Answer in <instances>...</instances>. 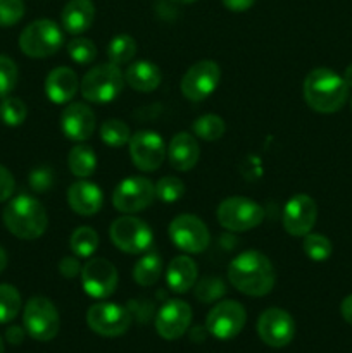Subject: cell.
<instances>
[{
    "label": "cell",
    "instance_id": "cell-2",
    "mask_svg": "<svg viewBox=\"0 0 352 353\" xmlns=\"http://www.w3.org/2000/svg\"><path fill=\"white\" fill-rule=\"evenodd\" d=\"M302 92L307 105L320 114L338 112L349 99L345 79L328 68L313 69L304 79Z\"/></svg>",
    "mask_w": 352,
    "mask_h": 353
},
{
    "label": "cell",
    "instance_id": "cell-9",
    "mask_svg": "<svg viewBox=\"0 0 352 353\" xmlns=\"http://www.w3.org/2000/svg\"><path fill=\"white\" fill-rule=\"evenodd\" d=\"M168 233L176 248L186 254H202L211 243L206 223L193 214H179L169 223Z\"/></svg>",
    "mask_w": 352,
    "mask_h": 353
},
{
    "label": "cell",
    "instance_id": "cell-23",
    "mask_svg": "<svg viewBox=\"0 0 352 353\" xmlns=\"http://www.w3.org/2000/svg\"><path fill=\"white\" fill-rule=\"evenodd\" d=\"M95 21V6L92 0H69L61 14L62 28L69 34L79 37L88 31Z\"/></svg>",
    "mask_w": 352,
    "mask_h": 353
},
{
    "label": "cell",
    "instance_id": "cell-50",
    "mask_svg": "<svg viewBox=\"0 0 352 353\" xmlns=\"http://www.w3.org/2000/svg\"><path fill=\"white\" fill-rule=\"evenodd\" d=\"M351 105H352V102H351Z\"/></svg>",
    "mask_w": 352,
    "mask_h": 353
},
{
    "label": "cell",
    "instance_id": "cell-5",
    "mask_svg": "<svg viewBox=\"0 0 352 353\" xmlns=\"http://www.w3.org/2000/svg\"><path fill=\"white\" fill-rule=\"evenodd\" d=\"M64 43V34L57 23L50 19H37L28 24L19 37V48L24 55L45 59L57 54Z\"/></svg>",
    "mask_w": 352,
    "mask_h": 353
},
{
    "label": "cell",
    "instance_id": "cell-18",
    "mask_svg": "<svg viewBox=\"0 0 352 353\" xmlns=\"http://www.w3.org/2000/svg\"><path fill=\"white\" fill-rule=\"evenodd\" d=\"M192 324V307L183 300H168L155 317V331L164 340L182 338Z\"/></svg>",
    "mask_w": 352,
    "mask_h": 353
},
{
    "label": "cell",
    "instance_id": "cell-29",
    "mask_svg": "<svg viewBox=\"0 0 352 353\" xmlns=\"http://www.w3.org/2000/svg\"><path fill=\"white\" fill-rule=\"evenodd\" d=\"M135 54H137V41L126 33L116 34L107 43V57H109V62L116 65L130 64Z\"/></svg>",
    "mask_w": 352,
    "mask_h": 353
},
{
    "label": "cell",
    "instance_id": "cell-44",
    "mask_svg": "<svg viewBox=\"0 0 352 353\" xmlns=\"http://www.w3.org/2000/svg\"><path fill=\"white\" fill-rule=\"evenodd\" d=\"M24 333H26V330H23V327L10 326L6 331V340L10 345H21L24 341Z\"/></svg>",
    "mask_w": 352,
    "mask_h": 353
},
{
    "label": "cell",
    "instance_id": "cell-30",
    "mask_svg": "<svg viewBox=\"0 0 352 353\" xmlns=\"http://www.w3.org/2000/svg\"><path fill=\"white\" fill-rule=\"evenodd\" d=\"M193 134L204 141H216L223 138L224 131H226V124H224L223 117L216 116V114H204V116L197 117L193 121Z\"/></svg>",
    "mask_w": 352,
    "mask_h": 353
},
{
    "label": "cell",
    "instance_id": "cell-16",
    "mask_svg": "<svg viewBox=\"0 0 352 353\" xmlns=\"http://www.w3.org/2000/svg\"><path fill=\"white\" fill-rule=\"evenodd\" d=\"M257 334L271 348H283L295 336V321L286 310L271 307L257 319Z\"/></svg>",
    "mask_w": 352,
    "mask_h": 353
},
{
    "label": "cell",
    "instance_id": "cell-37",
    "mask_svg": "<svg viewBox=\"0 0 352 353\" xmlns=\"http://www.w3.org/2000/svg\"><path fill=\"white\" fill-rule=\"evenodd\" d=\"M193 288H195L197 300L202 303L217 302V300L223 299L224 293H226L224 283L221 281L219 278H213V276H207V278L197 281Z\"/></svg>",
    "mask_w": 352,
    "mask_h": 353
},
{
    "label": "cell",
    "instance_id": "cell-7",
    "mask_svg": "<svg viewBox=\"0 0 352 353\" xmlns=\"http://www.w3.org/2000/svg\"><path fill=\"white\" fill-rule=\"evenodd\" d=\"M26 334L37 341H50L57 336L61 327L57 307L45 296H33L26 302L23 312Z\"/></svg>",
    "mask_w": 352,
    "mask_h": 353
},
{
    "label": "cell",
    "instance_id": "cell-13",
    "mask_svg": "<svg viewBox=\"0 0 352 353\" xmlns=\"http://www.w3.org/2000/svg\"><path fill=\"white\" fill-rule=\"evenodd\" d=\"M155 200V185L144 176H130L123 179L113 192L114 209L123 214L145 210Z\"/></svg>",
    "mask_w": 352,
    "mask_h": 353
},
{
    "label": "cell",
    "instance_id": "cell-42",
    "mask_svg": "<svg viewBox=\"0 0 352 353\" xmlns=\"http://www.w3.org/2000/svg\"><path fill=\"white\" fill-rule=\"evenodd\" d=\"M81 268L78 257L76 255H69V257H64L61 262H59V272H61L64 278H76V276L81 274Z\"/></svg>",
    "mask_w": 352,
    "mask_h": 353
},
{
    "label": "cell",
    "instance_id": "cell-26",
    "mask_svg": "<svg viewBox=\"0 0 352 353\" xmlns=\"http://www.w3.org/2000/svg\"><path fill=\"white\" fill-rule=\"evenodd\" d=\"M162 276V259L157 252H145L133 265V279L138 286H154Z\"/></svg>",
    "mask_w": 352,
    "mask_h": 353
},
{
    "label": "cell",
    "instance_id": "cell-14",
    "mask_svg": "<svg viewBox=\"0 0 352 353\" xmlns=\"http://www.w3.org/2000/svg\"><path fill=\"white\" fill-rule=\"evenodd\" d=\"M128 148H130V157L133 165L144 172L157 171L164 162L166 154H168V148H166L161 134L148 130L131 134Z\"/></svg>",
    "mask_w": 352,
    "mask_h": 353
},
{
    "label": "cell",
    "instance_id": "cell-40",
    "mask_svg": "<svg viewBox=\"0 0 352 353\" xmlns=\"http://www.w3.org/2000/svg\"><path fill=\"white\" fill-rule=\"evenodd\" d=\"M30 186L37 193L48 192L54 186V171L50 168H47V165L33 169L30 172Z\"/></svg>",
    "mask_w": 352,
    "mask_h": 353
},
{
    "label": "cell",
    "instance_id": "cell-46",
    "mask_svg": "<svg viewBox=\"0 0 352 353\" xmlns=\"http://www.w3.org/2000/svg\"><path fill=\"white\" fill-rule=\"evenodd\" d=\"M342 78L345 79V83H347L349 88H352V64H349L347 68H345L344 76H342Z\"/></svg>",
    "mask_w": 352,
    "mask_h": 353
},
{
    "label": "cell",
    "instance_id": "cell-24",
    "mask_svg": "<svg viewBox=\"0 0 352 353\" xmlns=\"http://www.w3.org/2000/svg\"><path fill=\"white\" fill-rule=\"evenodd\" d=\"M199 268L188 255H178L169 262L166 269V283L175 293H186L195 286Z\"/></svg>",
    "mask_w": 352,
    "mask_h": 353
},
{
    "label": "cell",
    "instance_id": "cell-15",
    "mask_svg": "<svg viewBox=\"0 0 352 353\" xmlns=\"http://www.w3.org/2000/svg\"><path fill=\"white\" fill-rule=\"evenodd\" d=\"M81 285L83 290L88 296L95 300H106L116 292L117 281V269L114 268L113 262L102 257L88 259L81 268Z\"/></svg>",
    "mask_w": 352,
    "mask_h": 353
},
{
    "label": "cell",
    "instance_id": "cell-38",
    "mask_svg": "<svg viewBox=\"0 0 352 353\" xmlns=\"http://www.w3.org/2000/svg\"><path fill=\"white\" fill-rule=\"evenodd\" d=\"M19 71L16 62L7 55H0V99L9 97V93L16 88Z\"/></svg>",
    "mask_w": 352,
    "mask_h": 353
},
{
    "label": "cell",
    "instance_id": "cell-11",
    "mask_svg": "<svg viewBox=\"0 0 352 353\" xmlns=\"http://www.w3.org/2000/svg\"><path fill=\"white\" fill-rule=\"evenodd\" d=\"M131 312L123 305L110 302L93 303L86 312V324L93 333L104 338H117L131 326Z\"/></svg>",
    "mask_w": 352,
    "mask_h": 353
},
{
    "label": "cell",
    "instance_id": "cell-17",
    "mask_svg": "<svg viewBox=\"0 0 352 353\" xmlns=\"http://www.w3.org/2000/svg\"><path fill=\"white\" fill-rule=\"evenodd\" d=\"M317 219V205L306 193L293 195L283 207V228L292 236H306Z\"/></svg>",
    "mask_w": 352,
    "mask_h": 353
},
{
    "label": "cell",
    "instance_id": "cell-48",
    "mask_svg": "<svg viewBox=\"0 0 352 353\" xmlns=\"http://www.w3.org/2000/svg\"><path fill=\"white\" fill-rule=\"evenodd\" d=\"M173 2H176V3H193V2H197V0H173Z\"/></svg>",
    "mask_w": 352,
    "mask_h": 353
},
{
    "label": "cell",
    "instance_id": "cell-27",
    "mask_svg": "<svg viewBox=\"0 0 352 353\" xmlns=\"http://www.w3.org/2000/svg\"><path fill=\"white\" fill-rule=\"evenodd\" d=\"M68 165L72 176L78 179L90 178L97 169V154L88 145H76L69 150Z\"/></svg>",
    "mask_w": 352,
    "mask_h": 353
},
{
    "label": "cell",
    "instance_id": "cell-47",
    "mask_svg": "<svg viewBox=\"0 0 352 353\" xmlns=\"http://www.w3.org/2000/svg\"><path fill=\"white\" fill-rule=\"evenodd\" d=\"M7 268V254L2 247H0V274L3 272V269Z\"/></svg>",
    "mask_w": 352,
    "mask_h": 353
},
{
    "label": "cell",
    "instance_id": "cell-8",
    "mask_svg": "<svg viewBox=\"0 0 352 353\" xmlns=\"http://www.w3.org/2000/svg\"><path fill=\"white\" fill-rule=\"evenodd\" d=\"M109 236L117 250L131 255L145 254L154 240L150 226L131 214H124L110 224Z\"/></svg>",
    "mask_w": 352,
    "mask_h": 353
},
{
    "label": "cell",
    "instance_id": "cell-45",
    "mask_svg": "<svg viewBox=\"0 0 352 353\" xmlns=\"http://www.w3.org/2000/svg\"><path fill=\"white\" fill-rule=\"evenodd\" d=\"M340 314L344 317V321L352 326V295L345 296L340 303Z\"/></svg>",
    "mask_w": 352,
    "mask_h": 353
},
{
    "label": "cell",
    "instance_id": "cell-3",
    "mask_svg": "<svg viewBox=\"0 0 352 353\" xmlns=\"http://www.w3.org/2000/svg\"><path fill=\"white\" fill-rule=\"evenodd\" d=\"M2 219L10 234L19 240H37L47 231L48 216L35 196L19 195L6 205Z\"/></svg>",
    "mask_w": 352,
    "mask_h": 353
},
{
    "label": "cell",
    "instance_id": "cell-39",
    "mask_svg": "<svg viewBox=\"0 0 352 353\" xmlns=\"http://www.w3.org/2000/svg\"><path fill=\"white\" fill-rule=\"evenodd\" d=\"M23 0H0V28H10L24 16Z\"/></svg>",
    "mask_w": 352,
    "mask_h": 353
},
{
    "label": "cell",
    "instance_id": "cell-6",
    "mask_svg": "<svg viewBox=\"0 0 352 353\" xmlns=\"http://www.w3.org/2000/svg\"><path fill=\"white\" fill-rule=\"evenodd\" d=\"M217 223L228 231L244 233L257 228L264 219V209L247 196H228L217 205Z\"/></svg>",
    "mask_w": 352,
    "mask_h": 353
},
{
    "label": "cell",
    "instance_id": "cell-49",
    "mask_svg": "<svg viewBox=\"0 0 352 353\" xmlns=\"http://www.w3.org/2000/svg\"><path fill=\"white\" fill-rule=\"evenodd\" d=\"M3 350H6V348H3V340L2 336H0V353H3Z\"/></svg>",
    "mask_w": 352,
    "mask_h": 353
},
{
    "label": "cell",
    "instance_id": "cell-20",
    "mask_svg": "<svg viewBox=\"0 0 352 353\" xmlns=\"http://www.w3.org/2000/svg\"><path fill=\"white\" fill-rule=\"evenodd\" d=\"M68 203L72 212H76L78 216H95L104 205V193L95 183L79 179L69 186Z\"/></svg>",
    "mask_w": 352,
    "mask_h": 353
},
{
    "label": "cell",
    "instance_id": "cell-43",
    "mask_svg": "<svg viewBox=\"0 0 352 353\" xmlns=\"http://www.w3.org/2000/svg\"><path fill=\"white\" fill-rule=\"evenodd\" d=\"M223 6L231 12H245L255 3V0H221Z\"/></svg>",
    "mask_w": 352,
    "mask_h": 353
},
{
    "label": "cell",
    "instance_id": "cell-36",
    "mask_svg": "<svg viewBox=\"0 0 352 353\" xmlns=\"http://www.w3.org/2000/svg\"><path fill=\"white\" fill-rule=\"evenodd\" d=\"M185 195V183L176 176H164L155 183V199L162 203H175Z\"/></svg>",
    "mask_w": 352,
    "mask_h": 353
},
{
    "label": "cell",
    "instance_id": "cell-4",
    "mask_svg": "<svg viewBox=\"0 0 352 353\" xmlns=\"http://www.w3.org/2000/svg\"><path fill=\"white\" fill-rule=\"evenodd\" d=\"M124 83V72L119 65L109 62L90 69L79 81V92L88 102L107 103L121 95Z\"/></svg>",
    "mask_w": 352,
    "mask_h": 353
},
{
    "label": "cell",
    "instance_id": "cell-35",
    "mask_svg": "<svg viewBox=\"0 0 352 353\" xmlns=\"http://www.w3.org/2000/svg\"><path fill=\"white\" fill-rule=\"evenodd\" d=\"M66 50H68L69 57L72 62L79 65H88L95 61L97 57V47L92 40L83 37H76L66 45Z\"/></svg>",
    "mask_w": 352,
    "mask_h": 353
},
{
    "label": "cell",
    "instance_id": "cell-12",
    "mask_svg": "<svg viewBox=\"0 0 352 353\" xmlns=\"http://www.w3.org/2000/svg\"><path fill=\"white\" fill-rule=\"evenodd\" d=\"M219 79L221 68L217 65V62L206 59V61L195 62L186 69L182 83H179V88L186 100L202 102L216 92V88L219 86Z\"/></svg>",
    "mask_w": 352,
    "mask_h": 353
},
{
    "label": "cell",
    "instance_id": "cell-10",
    "mask_svg": "<svg viewBox=\"0 0 352 353\" xmlns=\"http://www.w3.org/2000/svg\"><path fill=\"white\" fill-rule=\"evenodd\" d=\"M247 323L244 305L235 300H221L211 309L206 319V330L216 340L228 341L237 338Z\"/></svg>",
    "mask_w": 352,
    "mask_h": 353
},
{
    "label": "cell",
    "instance_id": "cell-31",
    "mask_svg": "<svg viewBox=\"0 0 352 353\" xmlns=\"http://www.w3.org/2000/svg\"><path fill=\"white\" fill-rule=\"evenodd\" d=\"M130 138V126L121 119H107L100 128V140L110 148L124 147V145H128Z\"/></svg>",
    "mask_w": 352,
    "mask_h": 353
},
{
    "label": "cell",
    "instance_id": "cell-34",
    "mask_svg": "<svg viewBox=\"0 0 352 353\" xmlns=\"http://www.w3.org/2000/svg\"><path fill=\"white\" fill-rule=\"evenodd\" d=\"M28 117L26 103L16 97H6L0 103V119L7 126H21Z\"/></svg>",
    "mask_w": 352,
    "mask_h": 353
},
{
    "label": "cell",
    "instance_id": "cell-41",
    "mask_svg": "<svg viewBox=\"0 0 352 353\" xmlns=\"http://www.w3.org/2000/svg\"><path fill=\"white\" fill-rule=\"evenodd\" d=\"M16 181H14L12 172L0 164V202H7L12 196Z\"/></svg>",
    "mask_w": 352,
    "mask_h": 353
},
{
    "label": "cell",
    "instance_id": "cell-22",
    "mask_svg": "<svg viewBox=\"0 0 352 353\" xmlns=\"http://www.w3.org/2000/svg\"><path fill=\"white\" fill-rule=\"evenodd\" d=\"M168 159L171 168L179 172H186L195 168L200 159V147L195 137L185 131L175 134L169 141Z\"/></svg>",
    "mask_w": 352,
    "mask_h": 353
},
{
    "label": "cell",
    "instance_id": "cell-32",
    "mask_svg": "<svg viewBox=\"0 0 352 353\" xmlns=\"http://www.w3.org/2000/svg\"><path fill=\"white\" fill-rule=\"evenodd\" d=\"M302 250L313 262H324L331 257L333 247H331V241L324 234H317L311 231L309 234L304 236Z\"/></svg>",
    "mask_w": 352,
    "mask_h": 353
},
{
    "label": "cell",
    "instance_id": "cell-25",
    "mask_svg": "<svg viewBox=\"0 0 352 353\" xmlns=\"http://www.w3.org/2000/svg\"><path fill=\"white\" fill-rule=\"evenodd\" d=\"M124 81L140 93H150L159 88L162 81V72L157 64L150 61H137L128 65L124 72Z\"/></svg>",
    "mask_w": 352,
    "mask_h": 353
},
{
    "label": "cell",
    "instance_id": "cell-21",
    "mask_svg": "<svg viewBox=\"0 0 352 353\" xmlns=\"http://www.w3.org/2000/svg\"><path fill=\"white\" fill-rule=\"evenodd\" d=\"M79 90L78 74L71 68H55L45 79V93L54 103H68L75 99Z\"/></svg>",
    "mask_w": 352,
    "mask_h": 353
},
{
    "label": "cell",
    "instance_id": "cell-33",
    "mask_svg": "<svg viewBox=\"0 0 352 353\" xmlns=\"http://www.w3.org/2000/svg\"><path fill=\"white\" fill-rule=\"evenodd\" d=\"M19 310V292L12 285H0V324H7L16 319Z\"/></svg>",
    "mask_w": 352,
    "mask_h": 353
},
{
    "label": "cell",
    "instance_id": "cell-19",
    "mask_svg": "<svg viewBox=\"0 0 352 353\" xmlns=\"http://www.w3.org/2000/svg\"><path fill=\"white\" fill-rule=\"evenodd\" d=\"M95 112L86 103L75 102L66 105L61 114V130L68 140L86 141L95 131Z\"/></svg>",
    "mask_w": 352,
    "mask_h": 353
},
{
    "label": "cell",
    "instance_id": "cell-28",
    "mask_svg": "<svg viewBox=\"0 0 352 353\" xmlns=\"http://www.w3.org/2000/svg\"><path fill=\"white\" fill-rule=\"evenodd\" d=\"M100 243V238L97 231L90 226H79L72 231L69 238V247L72 254L78 259H90L97 252Z\"/></svg>",
    "mask_w": 352,
    "mask_h": 353
},
{
    "label": "cell",
    "instance_id": "cell-1",
    "mask_svg": "<svg viewBox=\"0 0 352 353\" xmlns=\"http://www.w3.org/2000/svg\"><path fill=\"white\" fill-rule=\"evenodd\" d=\"M231 286L247 296H264L276 281L275 268L264 254L257 250L242 252L228 265Z\"/></svg>",
    "mask_w": 352,
    "mask_h": 353
}]
</instances>
